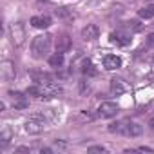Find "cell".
<instances>
[{"label": "cell", "instance_id": "ac0fdd59", "mask_svg": "<svg viewBox=\"0 0 154 154\" xmlns=\"http://www.w3.org/2000/svg\"><path fill=\"white\" fill-rule=\"evenodd\" d=\"M82 72H84V74H89V76H94L98 71L94 69V65L91 63V60H85V62H84V67H82Z\"/></svg>", "mask_w": 154, "mask_h": 154}, {"label": "cell", "instance_id": "7c38bea8", "mask_svg": "<svg viewBox=\"0 0 154 154\" xmlns=\"http://www.w3.org/2000/svg\"><path fill=\"white\" fill-rule=\"evenodd\" d=\"M9 94L13 96V105H15V109H26V107L29 105V102L26 100V96H24L22 93H15V91H11Z\"/></svg>", "mask_w": 154, "mask_h": 154}, {"label": "cell", "instance_id": "8992f818", "mask_svg": "<svg viewBox=\"0 0 154 154\" xmlns=\"http://www.w3.org/2000/svg\"><path fill=\"white\" fill-rule=\"evenodd\" d=\"M131 33H125V31H114L111 33V42L112 44H118V45H129L131 44Z\"/></svg>", "mask_w": 154, "mask_h": 154}, {"label": "cell", "instance_id": "5b68a950", "mask_svg": "<svg viewBox=\"0 0 154 154\" xmlns=\"http://www.w3.org/2000/svg\"><path fill=\"white\" fill-rule=\"evenodd\" d=\"M71 45H72V42H71V36L67 33L58 35V38H56V53H67L71 49Z\"/></svg>", "mask_w": 154, "mask_h": 154}, {"label": "cell", "instance_id": "30bf717a", "mask_svg": "<svg viewBox=\"0 0 154 154\" xmlns=\"http://www.w3.org/2000/svg\"><path fill=\"white\" fill-rule=\"evenodd\" d=\"M103 67H105L107 71L120 69V67H122V60H120L116 54H105V58H103Z\"/></svg>", "mask_w": 154, "mask_h": 154}, {"label": "cell", "instance_id": "3957f363", "mask_svg": "<svg viewBox=\"0 0 154 154\" xmlns=\"http://www.w3.org/2000/svg\"><path fill=\"white\" fill-rule=\"evenodd\" d=\"M9 36H11V42L13 45L20 47L26 40V31H24V26L22 24H11L9 26Z\"/></svg>", "mask_w": 154, "mask_h": 154}, {"label": "cell", "instance_id": "2e32d148", "mask_svg": "<svg viewBox=\"0 0 154 154\" xmlns=\"http://www.w3.org/2000/svg\"><path fill=\"white\" fill-rule=\"evenodd\" d=\"M31 78H33L35 82H38V84H47V82H51V76L45 74V72H31Z\"/></svg>", "mask_w": 154, "mask_h": 154}, {"label": "cell", "instance_id": "ffe728a7", "mask_svg": "<svg viewBox=\"0 0 154 154\" xmlns=\"http://www.w3.org/2000/svg\"><path fill=\"white\" fill-rule=\"evenodd\" d=\"M138 150H141V152H154V149H150V147H138Z\"/></svg>", "mask_w": 154, "mask_h": 154}, {"label": "cell", "instance_id": "8fae6325", "mask_svg": "<svg viewBox=\"0 0 154 154\" xmlns=\"http://www.w3.org/2000/svg\"><path fill=\"white\" fill-rule=\"evenodd\" d=\"M111 91L118 96V94L127 93V91H129V85H127V82H123L122 78H112V80H111Z\"/></svg>", "mask_w": 154, "mask_h": 154}, {"label": "cell", "instance_id": "44dd1931", "mask_svg": "<svg viewBox=\"0 0 154 154\" xmlns=\"http://www.w3.org/2000/svg\"><path fill=\"white\" fill-rule=\"evenodd\" d=\"M147 42H149L150 45H154V33H150V35H149V38H147Z\"/></svg>", "mask_w": 154, "mask_h": 154}, {"label": "cell", "instance_id": "277c9868", "mask_svg": "<svg viewBox=\"0 0 154 154\" xmlns=\"http://www.w3.org/2000/svg\"><path fill=\"white\" fill-rule=\"evenodd\" d=\"M118 114V105L114 102H103L98 107V116L100 118H112Z\"/></svg>", "mask_w": 154, "mask_h": 154}, {"label": "cell", "instance_id": "9c48e42d", "mask_svg": "<svg viewBox=\"0 0 154 154\" xmlns=\"http://www.w3.org/2000/svg\"><path fill=\"white\" fill-rule=\"evenodd\" d=\"M98 36H100V29H98V26H94V24H89L87 27H84V29H82V38H84V40H87V42L96 40Z\"/></svg>", "mask_w": 154, "mask_h": 154}, {"label": "cell", "instance_id": "7a4b0ae2", "mask_svg": "<svg viewBox=\"0 0 154 154\" xmlns=\"http://www.w3.org/2000/svg\"><path fill=\"white\" fill-rule=\"evenodd\" d=\"M49 47H51V36L49 35H38V36H35L33 42H31V54H33V58L42 60L49 53Z\"/></svg>", "mask_w": 154, "mask_h": 154}, {"label": "cell", "instance_id": "6da1fadb", "mask_svg": "<svg viewBox=\"0 0 154 154\" xmlns=\"http://www.w3.org/2000/svg\"><path fill=\"white\" fill-rule=\"evenodd\" d=\"M62 87L53 84V82H47V84H36V85H31L27 89V94L29 96H35V98H54L58 94H62Z\"/></svg>", "mask_w": 154, "mask_h": 154}, {"label": "cell", "instance_id": "52a82bcc", "mask_svg": "<svg viewBox=\"0 0 154 154\" xmlns=\"http://www.w3.org/2000/svg\"><path fill=\"white\" fill-rule=\"evenodd\" d=\"M0 72H2V80L4 82L13 80L15 78V65H13V62H9V60L2 62V65H0Z\"/></svg>", "mask_w": 154, "mask_h": 154}, {"label": "cell", "instance_id": "e0dca14e", "mask_svg": "<svg viewBox=\"0 0 154 154\" xmlns=\"http://www.w3.org/2000/svg\"><path fill=\"white\" fill-rule=\"evenodd\" d=\"M62 63H63V53H56V54H53L49 58V65L51 67H60Z\"/></svg>", "mask_w": 154, "mask_h": 154}, {"label": "cell", "instance_id": "9a60e30c", "mask_svg": "<svg viewBox=\"0 0 154 154\" xmlns=\"http://www.w3.org/2000/svg\"><path fill=\"white\" fill-rule=\"evenodd\" d=\"M138 15H140V18H145V20L152 18V17H154V4H150V6H145V8H141V9L138 11Z\"/></svg>", "mask_w": 154, "mask_h": 154}, {"label": "cell", "instance_id": "ba28073f", "mask_svg": "<svg viewBox=\"0 0 154 154\" xmlns=\"http://www.w3.org/2000/svg\"><path fill=\"white\" fill-rule=\"evenodd\" d=\"M24 129H26V132L27 134H40L42 131H44V122H40V120H27L26 122V125H24Z\"/></svg>", "mask_w": 154, "mask_h": 154}, {"label": "cell", "instance_id": "4fadbf2b", "mask_svg": "<svg viewBox=\"0 0 154 154\" xmlns=\"http://www.w3.org/2000/svg\"><path fill=\"white\" fill-rule=\"evenodd\" d=\"M31 26L36 29H47L51 26V18L49 17H33L31 18Z\"/></svg>", "mask_w": 154, "mask_h": 154}, {"label": "cell", "instance_id": "7402d4cb", "mask_svg": "<svg viewBox=\"0 0 154 154\" xmlns=\"http://www.w3.org/2000/svg\"><path fill=\"white\" fill-rule=\"evenodd\" d=\"M17 152H29V149H27V147H18Z\"/></svg>", "mask_w": 154, "mask_h": 154}, {"label": "cell", "instance_id": "5bb4252c", "mask_svg": "<svg viewBox=\"0 0 154 154\" xmlns=\"http://www.w3.org/2000/svg\"><path fill=\"white\" fill-rule=\"evenodd\" d=\"M56 17H58L60 20L69 22V20H72V18H74V13H72L69 8H58V9H56Z\"/></svg>", "mask_w": 154, "mask_h": 154}, {"label": "cell", "instance_id": "d6986e66", "mask_svg": "<svg viewBox=\"0 0 154 154\" xmlns=\"http://www.w3.org/2000/svg\"><path fill=\"white\" fill-rule=\"evenodd\" d=\"M87 152H91V154H94V152H102V154H103V152H105V149H103L102 145H96V147H89V149H87Z\"/></svg>", "mask_w": 154, "mask_h": 154}, {"label": "cell", "instance_id": "603a6c76", "mask_svg": "<svg viewBox=\"0 0 154 154\" xmlns=\"http://www.w3.org/2000/svg\"><path fill=\"white\" fill-rule=\"evenodd\" d=\"M149 125H150V127H152V129H154V118H152V120H150V123H149Z\"/></svg>", "mask_w": 154, "mask_h": 154}]
</instances>
